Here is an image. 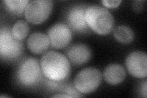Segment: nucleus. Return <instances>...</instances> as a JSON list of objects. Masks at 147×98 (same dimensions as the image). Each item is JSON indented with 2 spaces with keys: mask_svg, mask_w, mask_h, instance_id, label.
<instances>
[{
  "mask_svg": "<svg viewBox=\"0 0 147 98\" xmlns=\"http://www.w3.org/2000/svg\"><path fill=\"white\" fill-rule=\"evenodd\" d=\"M40 65L43 75L52 81H64L71 72V64L67 57L55 51L45 53L40 59Z\"/></svg>",
  "mask_w": 147,
  "mask_h": 98,
  "instance_id": "obj_1",
  "label": "nucleus"
},
{
  "mask_svg": "<svg viewBox=\"0 0 147 98\" xmlns=\"http://www.w3.org/2000/svg\"><path fill=\"white\" fill-rule=\"evenodd\" d=\"M85 18L90 29L100 35H106L114 27V18L107 9L99 6L86 7Z\"/></svg>",
  "mask_w": 147,
  "mask_h": 98,
  "instance_id": "obj_2",
  "label": "nucleus"
},
{
  "mask_svg": "<svg viewBox=\"0 0 147 98\" xmlns=\"http://www.w3.org/2000/svg\"><path fill=\"white\" fill-rule=\"evenodd\" d=\"M102 81V74L95 68H86L78 73L74 81L76 89L81 94H88L97 90Z\"/></svg>",
  "mask_w": 147,
  "mask_h": 98,
  "instance_id": "obj_3",
  "label": "nucleus"
},
{
  "mask_svg": "<svg viewBox=\"0 0 147 98\" xmlns=\"http://www.w3.org/2000/svg\"><path fill=\"white\" fill-rule=\"evenodd\" d=\"M42 74L38 61L33 58H29L20 64L17 71V78L22 85L29 87L40 82Z\"/></svg>",
  "mask_w": 147,
  "mask_h": 98,
  "instance_id": "obj_4",
  "label": "nucleus"
},
{
  "mask_svg": "<svg viewBox=\"0 0 147 98\" xmlns=\"http://www.w3.org/2000/svg\"><path fill=\"white\" fill-rule=\"evenodd\" d=\"M23 52V45L21 41L13 39L11 30L6 27L0 31V55L2 59L11 61L16 59Z\"/></svg>",
  "mask_w": 147,
  "mask_h": 98,
  "instance_id": "obj_5",
  "label": "nucleus"
},
{
  "mask_svg": "<svg viewBox=\"0 0 147 98\" xmlns=\"http://www.w3.org/2000/svg\"><path fill=\"white\" fill-rule=\"evenodd\" d=\"M52 7L53 2L51 0H35L30 1L25 11L26 19L34 25L42 23L50 16Z\"/></svg>",
  "mask_w": 147,
  "mask_h": 98,
  "instance_id": "obj_6",
  "label": "nucleus"
},
{
  "mask_svg": "<svg viewBox=\"0 0 147 98\" xmlns=\"http://www.w3.org/2000/svg\"><path fill=\"white\" fill-rule=\"evenodd\" d=\"M50 45L52 47L61 49L66 47L72 40V32L67 25L58 23L53 25L48 31Z\"/></svg>",
  "mask_w": 147,
  "mask_h": 98,
  "instance_id": "obj_7",
  "label": "nucleus"
},
{
  "mask_svg": "<svg viewBox=\"0 0 147 98\" xmlns=\"http://www.w3.org/2000/svg\"><path fill=\"white\" fill-rule=\"evenodd\" d=\"M126 66L132 76L145 78L147 76V56L142 51L132 52L126 57Z\"/></svg>",
  "mask_w": 147,
  "mask_h": 98,
  "instance_id": "obj_8",
  "label": "nucleus"
},
{
  "mask_svg": "<svg viewBox=\"0 0 147 98\" xmlns=\"http://www.w3.org/2000/svg\"><path fill=\"white\" fill-rule=\"evenodd\" d=\"M86 7L83 6H76L68 11L66 16L68 26L76 32H84L88 31L89 26L85 18Z\"/></svg>",
  "mask_w": 147,
  "mask_h": 98,
  "instance_id": "obj_9",
  "label": "nucleus"
},
{
  "mask_svg": "<svg viewBox=\"0 0 147 98\" xmlns=\"http://www.w3.org/2000/svg\"><path fill=\"white\" fill-rule=\"evenodd\" d=\"M67 57L76 66H82L88 63L91 58V51L85 44H77L71 46L67 50Z\"/></svg>",
  "mask_w": 147,
  "mask_h": 98,
  "instance_id": "obj_10",
  "label": "nucleus"
},
{
  "mask_svg": "<svg viewBox=\"0 0 147 98\" xmlns=\"http://www.w3.org/2000/svg\"><path fill=\"white\" fill-rule=\"evenodd\" d=\"M27 47L32 53L41 54L47 50L50 45L48 35L36 32L31 34L26 42Z\"/></svg>",
  "mask_w": 147,
  "mask_h": 98,
  "instance_id": "obj_11",
  "label": "nucleus"
},
{
  "mask_svg": "<svg viewBox=\"0 0 147 98\" xmlns=\"http://www.w3.org/2000/svg\"><path fill=\"white\" fill-rule=\"evenodd\" d=\"M126 71L121 65L112 64L105 69L104 78L110 85H116L124 81L126 77Z\"/></svg>",
  "mask_w": 147,
  "mask_h": 98,
  "instance_id": "obj_12",
  "label": "nucleus"
},
{
  "mask_svg": "<svg viewBox=\"0 0 147 98\" xmlns=\"http://www.w3.org/2000/svg\"><path fill=\"white\" fill-rule=\"evenodd\" d=\"M114 37L119 43L129 44L134 41L135 34L133 30L126 25H119L113 31Z\"/></svg>",
  "mask_w": 147,
  "mask_h": 98,
  "instance_id": "obj_13",
  "label": "nucleus"
},
{
  "mask_svg": "<svg viewBox=\"0 0 147 98\" xmlns=\"http://www.w3.org/2000/svg\"><path fill=\"white\" fill-rule=\"evenodd\" d=\"M30 32L28 23L24 20H18L13 25L11 29L12 36L16 40L22 41L25 39Z\"/></svg>",
  "mask_w": 147,
  "mask_h": 98,
  "instance_id": "obj_14",
  "label": "nucleus"
},
{
  "mask_svg": "<svg viewBox=\"0 0 147 98\" xmlns=\"http://www.w3.org/2000/svg\"><path fill=\"white\" fill-rule=\"evenodd\" d=\"M28 0H5L3 3L5 4L7 10L16 16H21L25 11V9L29 3Z\"/></svg>",
  "mask_w": 147,
  "mask_h": 98,
  "instance_id": "obj_15",
  "label": "nucleus"
},
{
  "mask_svg": "<svg viewBox=\"0 0 147 98\" xmlns=\"http://www.w3.org/2000/svg\"><path fill=\"white\" fill-rule=\"evenodd\" d=\"M121 1L120 0H104L102 3L104 6L108 8H115L119 6Z\"/></svg>",
  "mask_w": 147,
  "mask_h": 98,
  "instance_id": "obj_16",
  "label": "nucleus"
},
{
  "mask_svg": "<svg viewBox=\"0 0 147 98\" xmlns=\"http://www.w3.org/2000/svg\"><path fill=\"white\" fill-rule=\"evenodd\" d=\"M146 80H145L144 82V83L142 84V88H141V93L142 95V96H144V97H146L147 96V91H146V89H147V86H146Z\"/></svg>",
  "mask_w": 147,
  "mask_h": 98,
  "instance_id": "obj_17",
  "label": "nucleus"
},
{
  "mask_svg": "<svg viewBox=\"0 0 147 98\" xmlns=\"http://www.w3.org/2000/svg\"><path fill=\"white\" fill-rule=\"evenodd\" d=\"M52 97H72L71 96L67 94H63V95H56L52 96Z\"/></svg>",
  "mask_w": 147,
  "mask_h": 98,
  "instance_id": "obj_18",
  "label": "nucleus"
},
{
  "mask_svg": "<svg viewBox=\"0 0 147 98\" xmlns=\"http://www.w3.org/2000/svg\"><path fill=\"white\" fill-rule=\"evenodd\" d=\"M1 97H9V96H1Z\"/></svg>",
  "mask_w": 147,
  "mask_h": 98,
  "instance_id": "obj_19",
  "label": "nucleus"
}]
</instances>
